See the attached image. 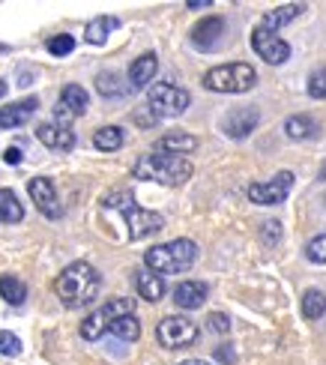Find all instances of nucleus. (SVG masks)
<instances>
[{
    "mask_svg": "<svg viewBox=\"0 0 326 365\" xmlns=\"http://www.w3.org/2000/svg\"><path fill=\"white\" fill-rule=\"evenodd\" d=\"M99 287H102V276L96 272V267H90L87 261L69 264L54 279V294L63 299V306H69V309L90 306V302L99 297Z\"/></svg>",
    "mask_w": 326,
    "mask_h": 365,
    "instance_id": "obj_1",
    "label": "nucleus"
},
{
    "mask_svg": "<svg viewBox=\"0 0 326 365\" xmlns=\"http://www.w3.org/2000/svg\"><path fill=\"white\" fill-rule=\"evenodd\" d=\"M132 174L138 180H153L162 186H183L192 177V162L185 156H170V153H150L135 162Z\"/></svg>",
    "mask_w": 326,
    "mask_h": 365,
    "instance_id": "obj_2",
    "label": "nucleus"
},
{
    "mask_svg": "<svg viewBox=\"0 0 326 365\" xmlns=\"http://www.w3.org/2000/svg\"><path fill=\"white\" fill-rule=\"evenodd\" d=\"M198 261V246L192 240H170L162 246H153L144 255V269L156 272V276H177L185 272Z\"/></svg>",
    "mask_w": 326,
    "mask_h": 365,
    "instance_id": "obj_3",
    "label": "nucleus"
},
{
    "mask_svg": "<svg viewBox=\"0 0 326 365\" xmlns=\"http://www.w3.org/2000/svg\"><path fill=\"white\" fill-rule=\"evenodd\" d=\"M102 207L123 212V219H126V225H129V237L132 240H144V237L156 234V231H162V227H165V219L159 216V212L144 210V207L135 204L132 192H111V195H105Z\"/></svg>",
    "mask_w": 326,
    "mask_h": 365,
    "instance_id": "obj_4",
    "label": "nucleus"
},
{
    "mask_svg": "<svg viewBox=\"0 0 326 365\" xmlns=\"http://www.w3.org/2000/svg\"><path fill=\"white\" fill-rule=\"evenodd\" d=\"M258 81V72L248 63H225V66H213L204 75V87L213 93H245L252 90Z\"/></svg>",
    "mask_w": 326,
    "mask_h": 365,
    "instance_id": "obj_5",
    "label": "nucleus"
},
{
    "mask_svg": "<svg viewBox=\"0 0 326 365\" xmlns=\"http://www.w3.org/2000/svg\"><path fill=\"white\" fill-rule=\"evenodd\" d=\"M147 102H150V111L153 117H180L185 108H189L192 96L185 93L183 87H174V84H153L150 93H147Z\"/></svg>",
    "mask_w": 326,
    "mask_h": 365,
    "instance_id": "obj_6",
    "label": "nucleus"
},
{
    "mask_svg": "<svg viewBox=\"0 0 326 365\" xmlns=\"http://www.w3.org/2000/svg\"><path fill=\"white\" fill-rule=\"evenodd\" d=\"M156 339L168 351H180V347H189L198 341V324L189 321V317H180V314L162 317L156 327Z\"/></svg>",
    "mask_w": 326,
    "mask_h": 365,
    "instance_id": "obj_7",
    "label": "nucleus"
},
{
    "mask_svg": "<svg viewBox=\"0 0 326 365\" xmlns=\"http://www.w3.org/2000/svg\"><path fill=\"white\" fill-rule=\"evenodd\" d=\"M252 48L260 60H267L270 66H282L290 60V45L282 36H275L272 30H263L260 24L252 30Z\"/></svg>",
    "mask_w": 326,
    "mask_h": 365,
    "instance_id": "obj_8",
    "label": "nucleus"
},
{
    "mask_svg": "<svg viewBox=\"0 0 326 365\" xmlns=\"http://www.w3.org/2000/svg\"><path fill=\"white\" fill-rule=\"evenodd\" d=\"M290 189H293V174L290 171H278L267 182H252V186H248V197H252L255 204H260V207H272V204H282L285 197L290 195Z\"/></svg>",
    "mask_w": 326,
    "mask_h": 365,
    "instance_id": "obj_9",
    "label": "nucleus"
},
{
    "mask_svg": "<svg viewBox=\"0 0 326 365\" xmlns=\"http://www.w3.org/2000/svg\"><path fill=\"white\" fill-rule=\"evenodd\" d=\"M27 192H30V197H34V204H36V210L42 212V216H49V219H60V216H63V207H60L57 189H54V182L49 177H34V180L27 182Z\"/></svg>",
    "mask_w": 326,
    "mask_h": 365,
    "instance_id": "obj_10",
    "label": "nucleus"
},
{
    "mask_svg": "<svg viewBox=\"0 0 326 365\" xmlns=\"http://www.w3.org/2000/svg\"><path fill=\"white\" fill-rule=\"evenodd\" d=\"M258 120H260L258 108H252V105H243V108H234L222 120V129H225V135H230V138H245L248 132H255Z\"/></svg>",
    "mask_w": 326,
    "mask_h": 365,
    "instance_id": "obj_11",
    "label": "nucleus"
},
{
    "mask_svg": "<svg viewBox=\"0 0 326 365\" xmlns=\"http://www.w3.org/2000/svg\"><path fill=\"white\" fill-rule=\"evenodd\" d=\"M39 108L36 99H21V102H12L6 105V108H0V126L4 129H19L24 126L30 117H34V111Z\"/></svg>",
    "mask_w": 326,
    "mask_h": 365,
    "instance_id": "obj_12",
    "label": "nucleus"
},
{
    "mask_svg": "<svg viewBox=\"0 0 326 365\" xmlns=\"http://www.w3.org/2000/svg\"><path fill=\"white\" fill-rule=\"evenodd\" d=\"M207 299V284L204 282H180L174 287V302L180 309L192 312V309H200Z\"/></svg>",
    "mask_w": 326,
    "mask_h": 365,
    "instance_id": "obj_13",
    "label": "nucleus"
},
{
    "mask_svg": "<svg viewBox=\"0 0 326 365\" xmlns=\"http://www.w3.org/2000/svg\"><path fill=\"white\" fill-rule=\"evenodd\" d=\"M225 34V21L219 19V15H210V19H204L200 24H195L192 30V42L198 45V48H213L215 42H219V36Z\"/></svg>",
    "mask_w": 326,
    "mask_h": 365,
    "instance_id": "obj_14",
    "label": "nucleus"
},
{
    "mask_svg": "<svg viewBox=\"0 0 326 365\" xmlns=\"http://www.w3.org/2000/svg\"><path fill=\"white\" fill-rule=\"evenodd\" d=\"M36 135H39V141L51 150H72L75 147V132L57 126V123H42L36 129Z\"/></svg>",
    "mask_w": 326,
    "mask_h": 365,
    "instance_id": "obj_15",
    "label": "nucleus"
},
{
    "mask_svg": "<svg viewBox=\"0 0 326 365\" xmlns=\"http://www.w3.org/2000/svg\"><path fill=\"white\" fill-rule=\"evenodd\" d=\"M156 69H159V57L156 54H141L132 63V69H129V81H132V87L135 90H141V87H147L153 78H156Z\"/></svg>",
    "mask_w": 326,
    "mask_h": 365,
    "instance_id": "obj_16",
    "label": "nucleus"
},
{
    "mask_svg": "<svg viewBox=\"0 0 326 365\" xmlns=\"http://www.w3.org/2000/svg\"><path fill=\"white\" fill-rule=\"evenodd\" d=\"M302 12H305V6H302V4H285V6H275V9H270L267 15H263L260 27H263V30H272V34H275L278 27H285V24H290V21H297Z\"/></svg>",
    "mask_w": 326,
    "mask_h": 365,
    "instance_id": "obj_17",
    "label": "nucleus"
},
{
    "mask_svg": "<svg viewBox=\"0 0 326 365\" xmlns=\"http://www.w3.org/2000/svg\"><path fill=\"white\" fill-rule=\"evenodd\" d=\"M198 147V138L192 135H183V132H170V135H162L156 141V153H170V156H185L192 153Z\"/></svg>",
    "mask_w": 326,
    "mask_h": 365,
    "instance_id": "obj_18",
    "label": "nucleus"
},
{
    "mask_svg": "<svg viewBox=\"0 0 326 365\" xmlns=\"http://www.w3.org/2000/svg\"><path fill=\"white\" fill-rule=\"evenodd\" d=\"M135 287L147 302H159L165 297V279L156 276V272H150V269L135 272Z\"/></svg>",
    "mask_w": 326,
    "mask_h": 365,
    "instance_id": "obj_19",
    "label": "nucleus"
},
{
    "mask_svg": "<svg viewBox=\"0 0 326 365\" xmlns=\"http://www.w3.org/2000/svg\"><path fill=\"white\" fill-rule=\"evenodd\" d=\"M87 102H90L87 90L78 87V84H66V87H63V93H60V105H66L72 117H81V114L87 111Z\"/></svg>",
    "mask_w": 326,
    "mask_h": 365,
    "instance_id": "obj_20",
    "label": "nucleus"
},
{
    "mask_svg": "<svg viewBox=\"0 0 326 365\" xmlns=\"http://www.w3.org/2000/svg\"><path fill=\"white\" fill-rule=\"evenodd\" d=\"M24 219V207L19 204L12 189H0V222L4 225H15Z\"/></svg>",
    "mask_w": 326,
    "mask_h": 365,
    "instance_id": "obj_21",
    "label": "nucleus"
},
{
    "mask_svg": "<svg viewBox=\"0 0 326 365\" xmlns=\"http://www.w3.org/2000/svg\"><path fill=\"white\" fill-rule=\"evenodd\" d=\"M285 132L290 135L293 141H305V138H315L317 135V123L308 114H297V117H287Z\"/></svg>",
    "mask_w": 326,
    "mask_h": 365,
    "instance_id": "obj_22",
    "label": "nucleus"
},
{
    "mask_svg": "<svg viewBox=\"0 0 326 365\" xmlns=\"http://www.w3.org/2000/svg\"><path fill=\"white\" fill-rule=\"evenodd\" d=\"M120 27V19H114V15H102V19H93L90 24H87V42L90 45H102L105 39H108V34L111 30H117Z\"/></svg>",
    "mask_w": 326,
    "mask_h": 365,
    "instance_id": "obj_23",
    "label": "nucleus"
},
{
    "mask_svg": "<svg viewBox=\"0 0 326 365\" xmlns=\"http://www.w3.org/2000/svg\"><path fill=\"white\" fill-rule=\"evenodd\" d=\"M0 297H4L9 306H21L27 299V284L19 276H0Z\"/></svg>",
    "mask_w": 326,
    "mask_h": 365,
    "instance_id": "obj_24",
    "label": "nucleus"
},
{
    "mask_svg": "<svg viewBox=\"0 0 326 365\" xmlns=\"http://www.w3.org/2000/svg\"><path fill=\"white\" fill-rule=\"evenodd\" d=\"M123 129L120 126H102L96 129V135H93V144H96V150H105V153H114V150L123 147Z\"/></svg>",
    "mask_w": 326,
    "mask_h": 365,
    "instance_id": "obj_25",
    "label": "nucleus"
},
{
    "mask_svg": "<svg viewBox=\"0 0 326 365\" xmlns=\"http://www.w3.org/2000/svg\"><path fill=\"white\" fill-rule=\"evenodd\" d=\"M108 314L99 309V312H93V314H87L84 317V324H81V336L87 339V341H96V339H102L105 332H108Z\"/></svg>",
    "mask_w": 326,
    "mask_h": 365,
    "instance_id": "obj_26",
    "label": "nucleus"
},
{
    "mask_svg": "<svg viewBox=\"0 0 326 365\" xmlns=\"http://www.w3.org/2000/svg\"><path fill=\"white\" fill-rule=\"evenodd\" d=\"M326 314V297L323 291H305L302 294V317H308V321H317V317Z\"/></svg>",
    "mask_w": 326,
    "mask_h": 365,
    "instance_id": "obj_27",
    "label": "nucleus"
},
{
    "mask_svg": "<svg viewBox=\"0 0 326 365\" xmlns=\"http://www.w3.org/2000/svg\"><path fill=\"white\" fill-rule=\"evenodd\" d=\"M114 332L117 339L123 341H135L138 336H141V324H138V317L135 314H126V317H117V321H111V327H108Z\"/></svg>",
    "mask_w": 326,
    "mask_h": 365,
    "instance_id": "obj_28",
    "label": "nucleus"
},
{
    "mask_svg": "<svg viewBox=\"0 0 326 365\" xmlns=\"http://www.w3.org/2000/svg\"><path fill=\"white\" fill-rule=\"evenodd\" d=\"M102 312L108 314V321H117V317H126V314H135V299L129 297H114V299H108ZM111 327V324H108Z\"/></svg>",
    "mask_w": 326,
    "mask_h": 365,
    "instance_id": "obj_29",
    "label": "nucleus"
},
{
    "mask_svg": "<svg viewBox=\"0 0 326 365\" xmlns=\"http://www.w3.org/2000/svg\"><path fill=\"white\" fill-rule=\"evenodd\" d=\"M117 84H120V75L117 72H102L99 78H96V87H99L102 96H120L123 87H117Z\"/></svg>",
    "mask_w": 326,
    "mask_h": 365,
    "instance_id": "obj_30",
    "label": "nucleus"
},
{
    "mask_svg": "<svg viewBox=\"0 0 326 365\" xmlns=\"http://www.w3.org/2000/svg\"><path fill=\"white\" fill-rule=\"evenodd\" d=\"M308 96L312 99H326V66L315 69L308 75Z\"/></svg>",
    "mask_w": 326,
    "mask_h": 365,
    "instance_id": "obj_31",
    "label": "nucleus"
},
{
    "mask_svg": "<svg viewBox=\"0 0 326 365\" xmlns=\"http://www.w3.org/2000/svg\"><path fill=\"white\" fill-rule=\"evenodd\" d=\"M305 257L312 264H326V234H320V237H315L312 242L305 246Z\"/></svg>",
    "mask_w": 326,
    "mask_h": 365,
    "instance_id": "obj_32",
    "label": "nucleus"
},
{
    "mask_svg": "<svg viewBox=\"0 0 326 365\" xmlns=\"http://www.w3.org/2000/svg\"><path fill=\"white\" fill-rule=\"evenodd\" d=\"M45 48H49L54 57H63V54L75 51V39H72V36H66V34H60V36H51Z\"/></svg>",
    "mask_w": 326,
    "mask_h": 365,
    "instance_id": "obj_33",
    "label": "nucleus"
},
{
    "mask_svg": "<svg viewBox=\"0 0 326 365\" xmlns=\"http://www.w3.org/2000/svg\"><path fill=\"white\" fill-rule=\"evenodd\" d=\"M0 354L4 356H19L21 354V341L12 332H0Z\"/></svg>",
    "mask_w": 326,
    "mask_h": 365,
    "instance_id": "obj_34",
    "label": "nucleus"
},
{
    "mask_svg": "<svg viewBox=\"0 0 326 365\" xmlns=\"http://www.w3.org/2000/svg\"><path fill=\"white\" fill-rule=\"evenodd\" d=\"M207 324H210V329H213V332H219V336H225V332L230 329V317H228V314H222V312H213V314L207 317Z\"/></svg>",
    "mask_w": 326,
    "mask_h": 365,
    "instance_id": "obj_35",
    "label": "nucleus"
},
{
    "mask_svg": "<svg viewBox=\"0 0 326 365\" xmlns=\"http://www.w3.org/2000/svg\"><path fill=\"white\" fill-rule=\"evenodd\" d=\"M278 227H282L278 222H267V225H263V240H267L270 246H272V242H278V237H282V231H278Z\"/></svg>",
    "mask_w": 326,
    "mask_h": 365,
    "instance_id": "obj_36",
    "label": "nucleus"
},
{
    "mask_svg": "<svg viewBox=\"0 0 326 365\" xmlns=\"http://www.w3.org/2000/svg\"><path fill=\"white\" fill-rule=\"evenodd\" d=\"M4 162H6V165H19V162H21V150H19V147H9L6 153H4Z\"/></svg>",
    "mask_w": 326,
    "mask_h": 365,
    "instance_id": "obj_37",
    "label": "nucleus"
},
{
    "mask_svg": "<svg viewBox=\"0 0 326 365\" xmlns=\"http://www.w3.org/2000/svg\"><path fill=\"white\" fill-rule=\"evenodd\" d=\"M204 6H210V0H192L189 4V9H204Z\"/></svg>",
    "mask_w": 326,
    "mask_h": 365,
    "instance_id": "obj_38",
    "label": "nucleus"
},
{
    "mask_svg": "<svg viewBox=\"0 0 326 365\" xmlns=\"http://www.w3.org/2000/svg\"><path fill=\"white\" fill-rule=\"evenodd\" d=\"M180 365H210V362H204V359H185V362H180Z\"/></svg>",
    "mask_w": 326,
    "mask_h": 365,
    "instance_id": "obj_39",
    "label": "nucleus"
},
{
    "mask_svg": "<svg viewBox=\"0 0 326 365\" xmlns=\"http://www.w3.org/2000/svg\"><path fill=\"white\" fill-rule=\"evenodd\" d=\"M6 96V81H0V99Z\"/></svg>",
    "mask_w": 326,
    "mask_h": 365,
    "instance_id": "obj_40",
    "label": "nucleus"
},
{
    "mask_svg": "<svg viewBox=\"0 0 326 365\" xmlns=\"http://www.w3.org/2000/svg\"><path fill=\"white\" fill-rule=\"evenodd\" d=\"M323 180H326V165H323Z\"/></svg>",
    "mask_w": 326,
    "mask_h": 365,
    "instance_id": "obj_41",
    "label": "nucleus"
}]
</instances>
